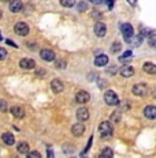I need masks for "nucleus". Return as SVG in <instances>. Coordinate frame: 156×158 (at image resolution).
<instances>
[{
  "mask_svg": "<svg viewBox=\"0 0 156 158\" xmlns=\"http://www.w3.org/2000/svg\"><path fill=\"white\" fill-rule=\"evenodd\" d=\"M7 44H8V45H12V47H14V48H16V45H15L12 41H10V40H7Z\"/></svg>",
  "mask_w": 156,
  "mask_h": 158,
  "instance_id": "e433bc0d",
  "label": "nucleus"
},
{
  "mask_svg": "<svg viewBox=\"0 0 156 158\" xmlns=\"http://www.w3.org/2000/svg\"><path fill=\"white\" fill-rule=\"evenodd\" d=\"M48 158H54V151L51 150V147H48Z\"/></svg>",
  "mask_w": 156,
  "mask_h": 158,
  "instance_id": "72a5a7b5",
  "label": "nucleus"
},
{
  "mask_svg": "<svg viewBox=\"0 0 156 158\" xmlns=\"http://www.w3.org/2000/svg\"><path fill=\"white\" fill-rule=\"evenodd\" d=\"M2 14H3V12H2V11H0V18H2Z\"/></svg>",
  "mask_w": 156,
  "mask_h": 158,
  "instance_id": "58836bf2",
  "label": "nucleus"
},
{
  "mask_svg": "<svg viewBox=\"0 0 156 158\" xmlns=\"http://www.w3.org/2000/svg\"><path fill=\"white\" fill-rule=\"evenodd\" d=\"M81 158H86V157H85V156H82V157H81Z\"/></svg>",
  "mask_w": 156,
  "mask_h": 158,
  "instance_id": "a19ab883",
  "label": "nucleus"
},
{
  "mask_svg": "<svg viewBox=\"0 0 156 158\" xmlns=\"http://www.w3.org/2000/svg\"><path fill=\"white\" fill-rule=\"evenodd\" d=\"M97 158H103V157L101 156H97Z\"/></svg>",
  "mask_w": 156,
  "mask_h": 158,
  "instance_id": "ea45409f",
  "label": "nucleus"
},
{
  "mask_svg": "<svg viewBox=\"0 0 156 158\" xmlns=\"http://www.w3.org/2000/svg\"><path fill=\"white\" fill-rule=\"evenodd\" d=\"M131 51H127V52H125L123 55L119 57V61H122V63H129V61L131 60Z\"/></svg>",
  "mask_w": 156,
  "mask_h": 158,
  "instance_id": "4be33fe9",
  "label": "nucleus"
},
{
  "mask_svg": "<svg viewBox=\"0 0 156 158\" xmlns=\"http://www.w3.org/2000/svg\"><path fill=\"white\" fill-rule=\"evenodd\" d=\"M55 67L63 70V68H66V61H65V60H58V61L55 63Z\"/></svg>",
  "mask_w": 156,
  "mask_h": 158,
  "instance_id": "c756f323",
  "label": "nucleus"
},
{
  "mask_svg": "<svg viewBox=\"0 0 156 158\" xmlns=\"http://www.w3.org/2000/svg\"><path fill=\"white\" fill-rule=\"evenodd\" d=\"M7 108H8L7 101L0 100V112H6V110H7Z\"/></svg>",
  "mask_w": 156,
  "mask_h": 158,
  "instance_id": "c85d7f7f",
  "label": "nucleus"
},
{
  "mask_svg": "<svg viewBox=\"0 0 156 158\" xmlns=\"http://www.w3.org/2000/svg\"><path fill=\"white\" fill-rule=\"evenodd\" d=\"M84 132H85V126L82 123H77L71 127V134L74 136H81Z\"/></svg>",
  "mask_w": 156,
  "mask_h": 158,
  "instance_id": "9d476101",
  "label": "nucleus"
},
{
  "mask_svg": "<svg viewBox=\"0 0 156 158\" xmlns=\"http://www.w3.org/2000/svg\"><path fill=\"white\" fill-rule=\"evenodd\" d=\"M51 89L54 90V93H62L65 86H63L62 81H59V79H54V81L51 82Z\"/></svg>",
  "mask_w": 156,
  "mask_h": 158,
  "instance_id": "f8f14e48",
  "label": "nucleus"
},
{
  "mask_svg": "<svg viewBox=\"0 0 156 158\" xmlns=\"http://www.w3.org/2000/svg\"><path fill=\"white\" fill-rule=\"evenodd\" d=\"M104 101L105 104L108 105V106H117V105L119 104V98L118 95L114 93L112 90H107L104 94Z\"/></svg>",
  "mask_w": 156,
  "mask_h": 158,
  "instance_id": "f03ea898",
  "label": "nucleus"
},
{
  "mask_svg": "<svg viewBox=\"0 0 156 158\" xmlns=\"http://www.w3.org/2000/svg\"><path fill=\"white\" fill-rule=\"evenodd\" d=\"M100 156L103 158H114V153H112V150L109 149V147H105V149H103Z\"/></svg>",
  "mask_w": 156,
  "mask_h": 158,
  "instance_id": "5701e85b",
  "label": "nucleus"
},
{
  "mask_svg": "<svg viewBox=\"0 0 156 158\" xmlns=\"http://www.w3.org/2000/svg\"><path fill=\"white\" fill-rule=\"evenodd\" d=\"M40 57L42 59V60L45 61H54L55 60V53L51 51V49H42L41 52H40Z\"/></svg>",
  "mask_w": 156,
  "mask_h": 158,
  "instance_id": "423d86ee",
  "label": "nucleus"
},
{
  "mask_svg": "<svg viewBox=\"0 0 156 158\" xmlns=\"http://www.w3.org/2000/svg\"><path fill=\"white\" fill-rule=\"evenodd\" d=\"M99 131H100V136L103 139H107L112 135V126L111 123H108V121H103V123L99 126Z\"/></svg>",
  "mask_w": 156,
  "mask_h": 158,
  "instance_id": "f257e3e1",
  "label": "nucleus"
},
{
  "mask_svg": "<svg viewBox=\"0 0 156 158\" xmlns=\"http://www.w3.org/2000/svg\"><path fill=\"white\" fill-rule=\"evenodd\" d=\"M6 56H7V51L3 48H0V60H4Z\"/></svg>",
  "mask_w": 156,
  "mask_h": 158,
  "instance_id": "2f4dec72",
  "label": "nucleus"
},
{
  "mask_svg": "<svg viewBox=\"0 0 156 158\" xmlns=\"http://www.w3.org/2000/svg\"><path fill=\"white\" fill-rule=\"evenodd\" d=\"M127 2H129V4L134 6V4H136V2H137V0H127Z\"/></svg>",
  "mask_w": 156,
  "mask_h": 158,
  "instance_id": "4c0bfd02",
  "label": "nucleus"
},
{
  "mask_svg": "<svg viewBox=\"0 0 156 158\" xmlns=\"http://www.w3.org/2000/svg\"><path fill=\"white\" fill-rule=\"evenodd\" d=\"M28 158H41V154L38 153V151H29L28 153V156H26Z\"/></svg>",
  "mask_w": 156,
  "mask_h": 158,
  "instance_id": "cd10ccee",
  "label": "nucleus"
},
{
  "mask_svg": "<svg viewBox=\"0 0 156 158\" xmlns=\"http://www.w3.org/2000/svg\"><path fill=\"white\" fill-rule=\"evenodd\" d=\"M18 151L21 154H28L29 153V144L26 142H19L18 143Z\"/></svg>",
  "mask_w": 156,
  "mask_h": 158,
  "instance_id": "412c9836",
  "label": "nucleus"
},
{
  "mask_svg": "<svg viewBox=\"0 0 156 158\" xmlns=\"http://www.w3.org/2000/svg\"><path fill=\"white\" fill-rule=\"evenodd\" d=\"M107 3H108V7L112 8V6H114V0H107Z\"/></svg>",
  "mask_w": 156,
  "mask_h": 158,
  "instance_id": "f704fd0d",
  "label": "nucleus"
},
{
  "mask_svg": "<svg viewBox=\"0 0 156 158\" xmlns=\"http://www.w3.org/2000/svg\"><path fill=\"white\" fill-rule=\"evenodd\" d=\"M77 117L79 121H86L89 118V112L86 108H79L77 110Z\"/></svg>",
  "mask_w": 156,
  "mask_h": 158,
  "instance_id": "2eb2a0df",
  "label": "nucleus"
},
{
  "mask_svg": "<svg viewBox=\"0 0 156 158\" xmlns=\"http://www.w3.org/2000/svg\"><path fill=\"white\" fill-rule=\"evenodd\" d=\"M24 7V3L21 2V0H12L11 3H10V11L11 12H19Z\"/></svg>",
  "mask_w": 156,
  "mask_h": 158,
  "instance_id": "ddd939ff",
  "label": "nucleus"
},
{
  "mask_svg": "<svg viewBox=\"0 0 156 158\" xmlns=\"http://www.w3.org/2000/svg\"><path fill=\"white\" fill-rule=\"evenodd\" d=\"M0 40H2V37H0Z\"/></svg>",
  "mask_w": 156,
  "mask_h": 158,
  "instance_id": "37998d69",
  "label": "nucleus"
},
{
  "mask_svg": "<svg viewBox=\"0 0 156 158\" xmlns=\"http://www.w3.org/2000/svg\"><path fill=\"white\" fill-rule=\"evenodd\" d=\"M89 2L95 3V4H100V3H101V0H89Z\"/></svg>",
  "mask_w": 156,
  "mask_h": 158,
  "instance_id": "c9c22d12",
  "label": "nucleus"
},
{
  "mask_svg": "<svg viewBox=\"0 0 156 158\" xmlns=\"http://www.w3.org/2000/svg\"><path fill=\"white\" fill-rule=\"evenodd\" d=\"M19 65H21V68H24V70H33V68L36 67V61L32 60V59H22V60L19 61Z\"/></svg>",
  "mask_w": 156,
  "mask_h": 158,
  "instance_id": "1a4fd4ad",
  "label": "nucleus"
},
{
  "mask_svg": "<svg viewBox=\"0 0 156 158\" xmlns=\"http://www.w3.org/2000/svg\"><path fill=\"white\" fill-rule=\"evenodd\" d=\"M2 139H3V142H4L6 144H8V146H12V144L15 143L14 135L10 134V132H4V134H3L2 135Z\"/></svg>",
  "mask_w": 156,
  "mask_h": 158,
  "instance_id": "dca6fc26",
  "label": "nucleus"
},
{
  "mask_svg": "<svg viewBox=\"0 0 156 158\" xmlns=\"http://www.w3.org/2000/svg\"><path fill=\"white\" fill-rule=\"evenodd\" d=\"M14 30H15V33H16L18 35H28V33H29V26L26 25L25 22H18V23L15 25Z\"/></svg>",
  "mask_w": 156,
  "mask_h": 158,
  "instance_id": "39448f33",
  "label": "nucleus"
},
{
  "mask_svg": "<svg viewBox=\"0 0 156 158\" xmlns=\"http://www.w3.org/2000/svg\"><path fill=\"white\" fill-rule=\"evenodd\" d=\"M60 4L63 7L70 8V7H74L75 6V0H60Z\"/></svg>",
  "mask_w": 156,
  "mask_h": 158,
  "instance_id": "b1692460",
  "label": "nucleus"
},
{
  "mask_svg": "<svg viewBox=\"0 0 156 158\" xmlns=\"http://www.w3.org/2000/svg\"><path fill=\"white\" fill-rule=\"evenodd\" d=\"M107 72H108V74H112V75H114L115 72H117V65H111V67H109L108 70H107Z\"/></svg>",
  "mask_w": 156,
  "mask_h": 158,
  "instance_id": "473e14b6",
  "label": "nucleus"
},
{
  "mask_svg": "<svg viewBox=\"0 0 156 158\" xmlns=\"http://www.w3.org/2000/svg\"><path fill=\"white\" fill-rule=\"evenodd\" d=\"M131 91H133V94H134V95L142 97V95L147 94L148 87H147V85H145V83H138V85H134V86H133Z\"/></svg>",
  "mask_w": 156,
  "mask_h": 158,
  "instance_id": "7ed1b4c3",
  "label": "nucleus"
},
{
  "mask_svg": "<svg viewBox=\"0 0 156 158\" xmlns=\"http://www.w3.org/2000/svg\"><path fill=\"white\" fill-rule=\"evenodd\" d=\"M155 38H156V33L155 31H151V33H149V35H148V42H149V45H151L152 48H154L155 44H156Z\"/></svg>",
  "mask_w": 156,
  "mask_h": 158,
  "instance_id": "393cba45",
  "label": "nucleus"
},
{
  "mask_svg": "<svg viewBox=\"0 0 156 158\" xmlns=\"http://www.w3.org/2000/svg\"><path fill=\"white\" fill-rule=\"evenodd\" d=\"M144 114L147 118H149V120H154L156 117V108L152 106V105H149V106H147L144 109Z\"/></svg>",
  "mask_w": 156,
  "mask_h": 158,
  "instance_id": "4468645a",
  "label": "nucleus"
},
{
  "mask_svg": "<svg viewBox=\"0 0 156 158\" xmlns=\"http://www.w3.org/2000/svg\"><path fill=\"white\" fill-rule=\"evenodd\" d=\"M11 113H12V116L16 117V118H22L25 116V110L22 109L21 106H12L11 108Z\"/></svg>",
  "mask_w": 156,
  "mask_h": 158,
  "instance_id": "f3484780",
  "label": "nucleus"
},
{
  "mask_svg": "<svg viewBox=\"0 0 156 158\" xmlns=\"http://www.w3.org/2000/svg\"><path fill=\"white\" fill-rule=\"evenodd\" d=\"M91 100V94L85 90H79L77 94H75V101L78 104H86L88 101Z\"/></svg>",
  "mask_w": 156,
  "mask_h": 158,
  "instance_id": "20e7f679",
  "label": "nucleus"
},
{
  "mask_svg": "<svg viewBox=\"0 0 156 158\" xmlns=\"http://www.w3.org/2000/svg\"><path fill=\"white\" fill-rule=\"evenodd\" d=\"M119 72H121V75L123 78H130V77L134 75V68H133L131 65H123Z\"/></svg>",
  "mask_w": 156,
  "mask_h": 158,
  "instance_id": "9b49d317",
  "label": "nucleus"
},
{
  "mask_svg": "<svg viewBox=\"0 0 156 158\" xmlns=\"http://www.w3.org/2000/svg\"><path fill=\"white\" fill-rule=\"evenodd\" d=\"M108 63V57L105 55H99L95 59V64L97 65V67H103V65H105Z\"/></svg>",
  "mask_w": 156,
  "mask_h": 158,
  "instance_id": "a211bd4d",
  "label": "nucleus"
},
{
  "mask_svg": "<svg viewBox=\"0 0 156 158\" xmlns=\"http://www.w3.org/2000/svg\"><path fill=\"white\" fill-rule=\"evenodd\" d=\"M142 68H144L145 72H148V74H151V75L156 74V65L154 63H145Z\"/></svg>",
  "mask_w": 156,
  "mask_h": 158,
  "instance_id": "6ab92c4d",
  "label": "nucleus"
},
{
  "mask_svg": "<svg viewBox=\"0 0 156 158\" xmlns=\"http://www.w3.org/2000/svg\"><path fill=\"white\" fill-rule=\"evenodd\" d=\"M3 2H8V0H3Z\"/></svg>",
  "mask_w": 156,
  "mask_h": 158,
  "instance_id": "79ce46f5",
  "label": "nucleus"
},
{
  "mask_svg": "<svg viewBox=\"0 0 156 158\" xmlns=\"http://www.w3.org/2000/svg\"><path fill=\"white\" fill-rule=\"evenodd\" d=\"M77 8H78L79 12H82V11H85V10L88 8V4H86V3H79V4L77 6Z\"/></svg>",
  "mask_w": 156,
  "mask_h": 158,
  "instance_id": "7c9ffc66",
  "label": "nucleus"
},
{
  "mask_svg": "<svg viewBox=\"0 0 156 158\" xmlns=\"http://www.w3.org/2000/svg\"><path fill=\"white\" fill-rule=\"evenodd\" d=\"M141 40H142L141 35H136V37L134 35H131L130 38H126V41H127L129 44H133L134 47H138V45L141 44Z\"/></svg>",
  "mask_w": 156,
  "mask_h": 158,
  "instance_id": "aec40b11",
  "label": "nucleus"
},
{
  "mask_svg": "<svg viewBox=\"0 0 156 158\" xmlns=\"http://www.w3.org/2000/svg\"><path fill=\"white\" fill-rule=\"evenodd\" d=\"M121 47H122L121 42H114V44L111 45V52L112 53H117V52L121 51Z\"/></svg>",
  "mask_w": 156,
  "mask_h": 158,
  "instance_id": "bb28decb",
  "label": "nucleus"
},
{
  "mask_svg": "<svg viewBox=\"0 0 156 158\" xmlns=\"http://www.w3.org/2000/svg\"><path fill=\"white\" fill-rule=\"evenodd\" d=\"M121 31L125 35V38H130L131 35H134V29L130 23H123L121 26Z\"/></svg>",
  "mask_w": 156,
  "mask_h": 158,
  "instance_id": "0eeeda50",
  "label": "nucleus"
},
{
  "mask_svg": "<svg viewBox=\"0 0 156 158\" xmlns=\"http://www.w3.org/2000/svg\"><path fill=\"white\" fill-rule=\"evenodd\" d=\"M111 120L114 121V123H119V120H121V112H119V110H115L114 113L111 114Z\"/></svg>",
  "mask_w": 156,
  "mask_h": 158,
  "instance_id": "a878e982",
  "label": "nucleus"
},
{
  "mask_svg": "<svg viewBox=\"0 0 156 158\" xmlns=\"http://www.w3.org/2000/svg\"><path fill=\"white\" fill-rule=\"evenodd\" d=\"M71 158H74V157H71Z\"/></svg>",
  "mask_w": 156,
  "mask_h": 158,
  "instance_id": "c03bdc74",
  "label": "nucleus"
},
{
  "mask_svg": "<svg viewBox=\"0 0 156 158\" xmlns=\"http://www.w3.org/2000/svg\"><path fill=\"white\" fill-rule=\"evenodd\" d=\"M105 33H107V26L103 23V22H97L95 25V34L97 37H104Z\"/></svg>",
  "mask_w": 156,
  "mask_h": 158,
  "instance_id": "6e6552de",
  "label": "nucleus"
}]
</instances>
